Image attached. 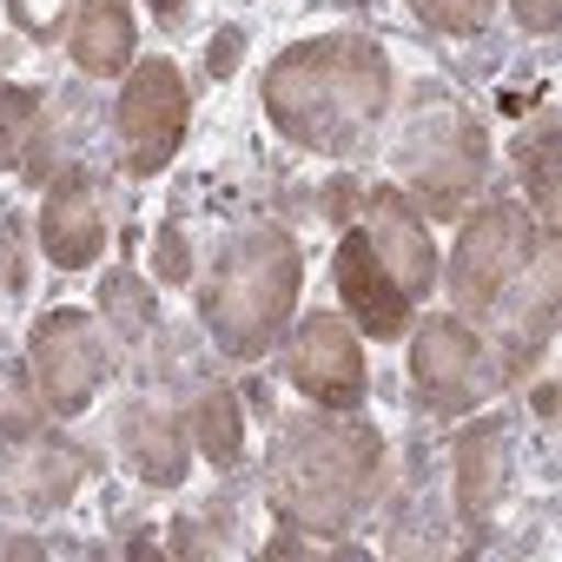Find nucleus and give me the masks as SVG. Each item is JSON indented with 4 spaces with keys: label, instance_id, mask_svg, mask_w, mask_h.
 Wrapping results in <instances>:
<instances>
[{
    "label": "nucleus",
    "instance_id": "nucleus-1",
    "mask_svg": "<svg viewBox=\"0 0 562 562\" xmlns=\"http://www.w3.org/2000/svg\"><path fill=\"white\" fill-rule=\"evenodd\" d=\"M384 100H391V67H384L378 41H364V34L299 41L265 74L271 126L312 153H351L371 133V120L384 113Z\"/></svg>",
    "mask_w": 562,
    "mask_h": 562
},
{
    "label": "nucleus",
    "instance_id": "nucleus-2",
    "mask_svg": "<svg viewBox=\"0 0 562 562\" xmlns=\"http://www.w3.org/2000/svg\"><path fill=\"white\" fill-rule=\"evenodd\" d=\"M378 476H384V437L371 424L305 417V424H285V437L271 450V509L292 529L338 536L371 509Z\"/></svg>",
    "mask_w": 562,
    "mask_h": 562
},
{
    "label": "nucleus",
    "instance_id": "nucleus-3",
    "mask_svg": "<svg viewBox=\"0 0 562 562\" xmlns=\"http://www.w3.org/2000/svg\"><path fill=\"white\" fill-rule=\"evenodd\" d=\"M299 285H305L299 238L278 232V225L245 232L218 258V278H212V292H205V331H212V345L225 358H258L278 331H285V318L299 305Z\"/></svg>",
    "mask_w": 562,
    "mask_h": 562
},
{
    "label": "nucleus",
    "instance_id": "nucleus-4",
    "mask_svg": "<svg viewBox=\"0 0 562 562\" xmlns=\"http://www.w3.org/2000/svg\"><path fill=\"white\" fill-rule=\"evenodd\" d=\"M483 159H490L483 126H476L463 106H450V100L424 106V120L404 133V153H397L404 186L424 199L430 218H457V212L476 199V186H483Z\"/></svg>",
    "mask_w": 562,
    "mask_h": 562
},
{
    "label": "nucleus",
    "instance_id": "nucleus-5",
    "mask_svg": "<svg viewBox=\"0 0 562 562\" xmlns=\"http://www.w3.org/2000/svg\"><path fill=\"white\" fill-rule=\"evenodd\" d=\"M529 245H536V218L516 199L476 205L463 218V238H457V258H450V299L463 312H490L509 292V278L522 271Z\"/></svg>",
    "mask_w": 562,
    "mask_h": 562
},
{
    "label": "nucleus",
    "instance_id": "nucleus-6",
    "mask_svg": "<svg viewBox=\"0 0 562 562\" xmlns=\"http://www.w3.org/2000/svg\"><path fill=\"white\" fill-rule=\"evenodd\" d=\"M113 113H120L126 172H139V179L166 172V159H172V153H179V139H186V113H192L179 67H172V60H133Z\"/></svg>",
    "mask_w": 562,
    "mask_h": 562
},
{
    "label": "nucleus",
    "instance_id": "nucleus-7",
    "mask_svg": "<svg viewBox=\"0 0 562 562\" xmlns=\"http://www.w3.org/2000/svg\"><path fill=\"white\" fill-rule=\"evenodd\" d=\"M27 371H34V391L54 417H74L93 404L100 378H106V338L87 312H47L34 325V345H27Z\"/></svg>",
    "mask_w": 562,
    "mask_h": 562
},
{
    "label": "nucleus",
    "instance_id": "nucleus-8",
    "mask_svg": "<svg viewBox=\"0 0 562 562\" xmlns=\"http://www.w3.org/2000/svg\"><path fill=\"white\" fill-rule=\"evenodd\" d=\"M292 384L325 404V411H351L364 397V351H358V331L351 318L338 312H312L299 331H292V358H285Z\"/></svg>",
    "mask_w": 562,
    "mask_h": 562
},
{
    "label": "nucleus",
    "instance_id": "nucleus-9",
    "mask_svg": "<svg viewBox=\"0 0 562 562\" xmlns=\"http://www.w3.org/2000/svg\"><path fill=\"white\" fill-rule=\"evenodd\" d=\"M411 378H417V397L443 417L470 411L483 397V338L463 325V318H430L411 345Z\"/></svg>",
    "mask_w": 562,
    "mask_h": 562
},
{
    "label": "nucleus",
    "instance_id": "nucleus-10",
    "mask_svg": "<svg viewBox=\"0 0 562 562\" xmlns=\"http://www.w3.org/2000/svg\"><path fill=\"white\" fill-rule=\"evenodd\" d=\"M364 218H371V251H378V265L391 271V285L404 292V299H424L430 285H437V245H430V232H424V218L411 212V199L397 192V186H371L364 192Z\"/></svg>",
    "mask_w": 562,
    "mask_h": 562
},
{
    "label": "nucleus",
    "instance_id": "nucleus-11",
    "mask_svg": "<svg viewBox=\"0 0 562 562\" xmlns=\"http://www.w3.org/2000/svg\"><path fill=\"white\" fill-rule=\"evenodd\" d=\"M41 251L60 265V271H87L100 251H106V218H100V192L87 172H60L47 186V205H41Z\"/></svg>",
    "mask_w": 562,
    "mask_h": 562
},
{
    "label": "nucleus",
    "instance_id": "nucleus-12",
    "mask_svg": "<svg viewBox=\"0 0 562 562\" xmlns=\"http://www.w3.org/2000/svg\"><path fill=\"white\" fill-rule=\"evenodd\" d=\"M338 299H345L351 325H364L371 338H404V325H411V299L391 285V271L378 265L364 232H345V245H338Z\"/></svg>",
    "mask_w": 562,
    "mask_h": 562
},
{
    "label": "nucleus",
    "instance_id": "nucleus-13",
    "mask_svg": "<svg viewBox=\"0 0 562 562\" xmlns=\"http://www.w3.org/2000/svg\"><path fill=\"white\" fill-rule=\"evenodd\" d=\"M133 41H139V27H133V8H126V0H80V8H74L67 54H74L80 74H93V80L126 74V67H133Z\"/></svg>",
    "mask_w": 562,
    "mask_h": 562
},
{
    "label": "nucleus",
    "instance_id": "nucleus-14",
    "mask_svg": "<svg viewBox=\"0 0 562 562\" xmlns=\"http://www.w3.org/2000/svg\"><path fill=\"white\" fill-rule=\"evenodd\" d=\"M496 490H503V424H476L457 437V516L470 536L490 529Z\"/></svg>",
    "mask_w": 562,
    "mask_h": 562
},
{
    "label": "nucleus",
    "instance_id": "nucleus-15",
    "mask_svg": "<svg viewBox=\"0 0 562 562\" xmlns=\"http://www.w3.org/2000/svg\"><path fill=\"white\" fill-rule=\"evenodd\" d=\"M120 450H126V463H133L153 490H172V483L186 476V424H179L172 411L133 404L126 424H120Z\"/></svg>",
    "mask_w": 562,
    "mask_h": 562
},
{
    "label": "nucleus",
    "instance_id": "nucleus-16",
    "mask_svg": "<svg viewBox=\"0 0 562 562\" xmlns=\"http://www.w3.org/2000/svg\"><path fill=\"white\" fill-rule=\"evenodd\" d=\"M47 172V133H41V93L0 87V172Z\"/></svg>",
    "mask_w": 562,
    "mask_h": 562
},
{
    "label": "nucleus",
    "instance_id": "nucleus-17",
    "mask_svg": "<svg viewBox=\"0 0 562 562\" xmlns=\"http://www.w3.org/2000/svg\"><path fill=\"white\" fill-rule=\"evenodd\" d=\"M192 437H199V450H205L212 470H232V463L245 457V411H238V391L212 384V391L199 397V411H192Z\"/></svg>",
    "mask_w": 562,
    "mask_h": 562
},
{
    "label": "nucleus",
    "instance_id": "nucleus-18",
    "mask_svg": "<svg viewBox=\"0 0 562 562\" xmlns=\"http://www.w3.org/2000/svg\"><path fill=\"white\" fill-rule=\"evenodd\" d=\"M516 172H522V186H529V199H536V218H542V232H555V113H542L536 126H522V139H516Z\"/></svg>",
    "mask_w": 562,
    "mask_h": 562
},
{
    "label": "nucleus",
    "instance_id": "nucleus-19",
    "mask_svg": "<svg viewBox=\"0 0 562 562\" xmlns=\"http://www.w3.org/2000/svg\"><path fill=\"white\" fill-rule=\"evenodd\" d=\"M100 312L120 325V338H146L159 325V299H153L146 278H133V271H113L100 285Z\"/></svg>",
    "mask_w": 562,
    "mask_h": 562
},
{
    "label": "nucleus",
    "instance_id": "nucleus-20",
    "mask_svg": "<svg viewBox=\"0 0 562 562\" xmlns=\"http://www.w3.org/2000/svg\"><path fill=\"white\" fill-rule=\"evenodd\" d=\"M404 8L437 34H476V27H490L496 0H404Z\"/></svg>",
    "mask_w": 562,
    "mask_h": 562
},
{
    "label": "nucleus",
    "instance_id": "nucleus-21",
    "mask_svg": "<svg viewBox=\"0 0 562 562\" xmlns=\"http://www.w3.org/2000/svg\"><path fill=\"white\" fill-rule=\"evenodd\" d=\"M153 278H159V285H186V278H192V251H186V232L179 225H159L153 232Z\"/></svg>",
    "mask_w": 562,
    "mask_h": 562
},
{
    "label": "nucleus",
    "instance_id": "nucleus-22",
    "mask_svg": "<svg viewBox=\"0 0 562 562\" xmlns=\"http://www.w3.org/2000/svg\"><path fill=\"white\" fill-rule=\"evenodd\" d=\"M74 476H80V457H60V450H54V457L41 463V476H34V483H41L34 503H67V496H74Z\"/></svg>",
    "mask_w": 562,
    "mask_h": 562
},
{
    "label": "nucleus",
    "instance_id": "nucleus-23",
    "mask_svg": "<svg viewBox=\"0 0 562 562\" xmlns=\"http://www.w3.org/2000/svg\"><path fill=\"white\" fill-rule=\"evenodd\" d=\"M509 8L529 34H555V21H562V0H509Z\"/></svg>",
    "mask_w": 562,
    "mask_h": 562
},
{
    "label": "nucleus",
    "instance_id": "nucleus-24",
    "mask_svg": "<svg viewBox=\"0 0 562 562\" xmlns=\"http://www.w3.org/2000/svg\"><path fill=\"white\" fill-rule=\"evenodd\" d=\"M238 47H245V34H238V27L212 34V47H205V67H212V80H225V74L238 67Z\"/></svg>",
    "mask_w": 562,
    "mask_h": 562
},
{
    "label": "nucleus",
    "instance_id": "nucleus-25",
    "mask_svg": "<svg viewBox=\"0 0 562 562\" xmlns=\"http://www.w3.org/2000/svg\"><path fill=\"white\" fill-rule=\"evenodd\" d=\"M0 278H8V292H21V238H14V225L0 232Z\"/></svg>",
    "mask_w": 562,
    "mask_h": 562
},
{
    "label": "nucleus",
    "instance_id": "nucleus-26",
    "mask_svg": "<svg viewBox=\"0 0 562 562\" xmlns=\"http://www.w3.org/2000/svg\"><path fill=\"white\" fill-rule=\"evenodd\" d=\"M0 430H8V437H34V411L14 404V397H0Z\"/></svg>",
    "mask_w": 562,
    "mask_h": 562
},
{
    "label": "nucleus",
    "instance_id": "nucleus-27",
    "mask_svg": "<svg viewBox=\"0 0 562 562\" xmlns=\"http://www.w3.org/2000/svg\"><path fill=\"white\" fill-rule=\"evenodd\" d=\"M325 205H331V212H338V218H345V212H351V205H358V186H345V179H338V186H331V192H325Z\"/></svg>",
    "mask_w": 562,
    "mask_h": 562
},
{
    "label": "nucleus",
    "instance_id": "nucleus-28",
    "mask_svg": "<svg viewBox=\"0 0 562 562\" xmlns=\"http://www.w3.org/2000/svg\"><path fill=\"white\" fill-rule=\"evenodd\" d=\"M153 8H159V21H166V27H179V21H186V0H153Z\"/></svg>",
    "mask_w": 562,
    "mask_h": 562
}]
</instances>
